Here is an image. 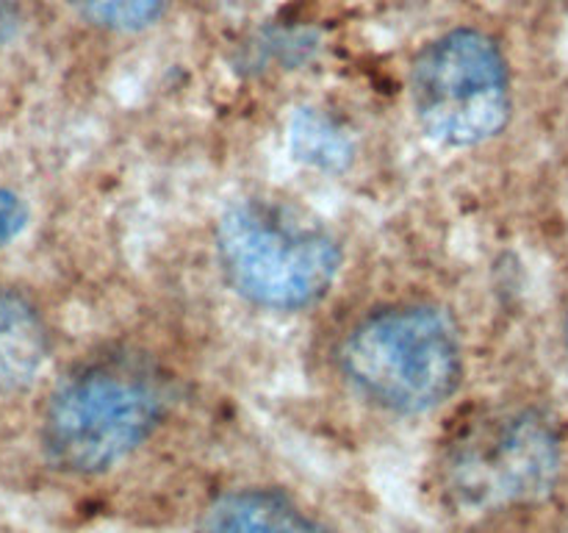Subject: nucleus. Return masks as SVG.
<instances>
[{
  "label": "nucleus",
  "instance_id": "1",
  "mask_svg": "<svg viewBox=\"0 0 568 533\" xmlns=\"http://www.w3.org/2000/svg\"><path fill=\"white\" fill-rule=\"evenodd\" d=\"M338 364L369 403L394 414H425L458 389L464 344L447 311L425 303L394 305L347 333Z\"/></svg>",
  "mask_w": 568,
  "mask_h": 533
},
{
  "label": "nucleus",
  "instance_id": "2",
  "mask_svg": "<svg viewBox=\"0 0 568 533\" xmlns=\"http://www.w3.org/2000/svg\"><path fill=\"white\" fill-rule=\"evenodd\" d=\"M216 253L231 286L272 311H297L325 298L342 266L327 228L264 198L236 200L222 214Z\"/></svg>",
  "mask_w": 568,
  "mask_h": 533
},
{
  "label": "nucleus",
  "instance_id": "3",
  "mask_svg": "<svg viewBox=\"0 0 568 533\" xmlns=\"http://www.w3.org/2000/svg\"><path fill=\"white\" fill-rule=\"evenodd\" d=\"M164 416V392L142 370L100 364L67 378L42 420L48 459L72 475H98L142 447Z\"/></svg>",
  "mask_w": 568,
  "mask_h": 533
},
{
  "label": "nucleus",
  "instance_id": "4",
  "mask_svg": "<svg viewBox=\"0 0 568 533\" xmlns=\"http://www.w3.org/2000/svg\"><path fill=\"white\" fill-rule=\"evenodd\" d=\"M410 105L422 131L447 148L497 137L510 117V72L499 44L477 28L427 42L410 67Z\"/></svg>",
  "mask_w": 568,
  "mask_h": 533
},
{
  "label": "nucleus",
  "instance_id": "5",
  "mask_svg": "<svg viewBox=\"0 0 568 533\" xmlns=\"http://www.w3.org/2000/svg\"><path fill=\"white\" fill-rule=\"evenodd\" d=\"M558 470L560 447L552 428L532 411H499L455 439L442 483L458 509L497 511L547 494Z\"/></svg>",
  "mask_w": 568,
  "mask_h": 533
},
{
  "label": "nucleus",
  "instance_id": "6",
  "mask_svg": "<svg viewBox=\"0 0 568 533\" xmlns=\"http://www.w3.org/2000/svg\"><path fill=\"white\" fill-rule=\"evenodd\" d=\"M197 533H336L275 489H244L216 500Z\"/></svg>",
  "mask_w": 568,
  "mask_h": 533
},
{
  "label": "nucleus",
  "instance_id": "7",
  "mask_svg": "<svg viewBox=\"0 0 568 533\" xmlns=\"http://www.w3.org/2000/svg\"><path fill=\"white\" fill-rule=\"evenodd\" d=\"M50 339L37 305L0 286V398L26 392L48 361Z\"/></svg>",
  "mask_w": 568,
  "mask_h": 533
},
{
  "label": "nucleus",
  "instance_id": "8",
  "mask_svg": "<svg viewBox=\"0 0 568 533\" xmlns=\"http://www.w3.org/2000/svg\"><path fill=\"white\" fill-rule=\"evenodd\" d=\"M170 0H67L89 26L114 33H136L161 20Z\"/></svg>",
  "mask_w": 568,
  "mask_h": 533
},
{
  "label": "nucleus",
  "instance_id": "9",
  "mask_svg": "<svg viewBox=\"0 0 568 533\" xmlns=\"http://www.w3.org/2000/svg\"><path fill=\"white\" fill-rule=\"evenodd\" d=\"M28 209L14 192L0 189V244H9L26 228Z\"/></svg>",
  "mask_w": 568,
  "mask_h": 533
},
{
  "label": "nucleus",
  "instance_id": "10",
  "mask_svg": "<svg viewBox=\"0 0 568 533\" xmlns=\"http://www.w3.org/2000/svg\"><path fill=\"white\" fill-rule=\"evenodd\" d=\"M17 22H20V14H17L14 0H0V44L14 37Z\"/></svg>",
  "mask_w": 568,
  "mask_h": 533
},
{
  "label": "nucleus",
  "instance_id": "11",
  "mask_svg": "<svg viewBox=\"0 0 568 533\" xmlns=\"http://www.w3.org/2000/svg\"><path fill=\"white\" fill-rule=\"evenodd\" d=\"M566 353H568V328H566Z\"/></svg>",
  "mask_w": 568,
  "mask_h": 533
}]
</instances>
